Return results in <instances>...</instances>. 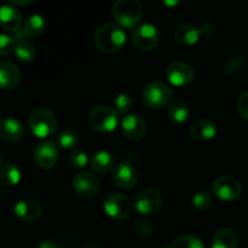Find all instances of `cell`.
Wrapping results in <instances>:
<instances>
[{
  "mask_svg": "<svg viewBox=\"0 0 248 248\" xmlns=\"http://www.w3.org/2000/svg\"><path fill=\"white\" fill-rule=\"evenodd\" d=\"M237 110L242 118L248 120V91L244 92L237 99Z\"/></svg>",
  "mask_w": 248,
  "mask_h": 248,
  "instance_id": "836d02e7",
  "label": "cell"
},
{
  "mask_svg": "<svg viewBox=\"0 0 248 248\" xmlns=\"http://www.w3.org/2000/svg\"><path fill=\"white\" fill-rule=\"evenodd\" d=\"M10 2H11V4H16V5H27V4H31V2H33V0H23V1H21V0H10Z\"/></svg>",
  "mask_w": 248,
  "mask_h": 248,
  "instance_id": "8d00e7d4",
  "label": "cell"
},
{
  "mask_svg": "<svg viewBox=\"0 0 248 248\" xmlns=\"http://www.w3.org/2000/svg\"><path fill=\"white\" fill-rule=\"evenodd\" d=\"M195 73L193 67L186 62H174L167 67L166 78L170 84L176 87L188 86L193 82Z\"/></svg>",
  "mask_w": 248,
  "mask_h": 248,
  "instance_id": "8fae6325",
  "label": "cell"
},
{
  "mask_svg": "<svg viewBox=\"0 0 248 248\" xmlns=\"http://www.w3.org/2000/svg\"><path fill=\"white\" fill-rule=\"evenodd\" d=\"M114 183L124 190H131L138 183L137 170L128 162H119L111 171Z\"/></svg>",
  "mask_w": 248,
  "mask_h": 248,
  "instance_id": "7c38bea8",
  "label": "cell"
},
{
  "mask_svg": "<svg viewBox=\"0 0 248 248\" xmlns=\"http://www.w3.org/2000/svg\"><path fill=\"white\" fill-rule=\"evenodd\" d=\"M237 242L239 239L235 230L230 228H222L213 236L211 248H236Z\"/></svg>",
  "mask_w": 248,
  "mask_h": 248,
  "instance_id": "44dd1931",
  "label": "cell"
},
{
  "mask_svg": "<svg viewBox=\"0 0 248 248\" xmlns=\"http://www.w3.org/2000/svg\"><path fill=\"white\" fill-rule=\"evenodd\" d=\"M28 126L35 137L47 138L56 132L57 120L50 109L39 107L34 109L29 115Z\"/></svg>",
  "mask_w": 248,
  "mask_h": 248,
  "instance_id": "3957f363",
  "label": "cell"
},
{
  "mask_svg": "<svg viewBox=\"0 0 248 248\" xmlns=\"http://www.w3.org/2000/svg\"><path fill=\"white\" fill-rule=\"evenodd\" d=\"M14 213L24 222H35L43 215V208L36 201L21 200L15 205Z\"/></svg>",
  "mask_w": 248,
  "mask_h": 248,
  "instance_id": "e0dca14e",
  "label": "cell"
},
{
  "mask_svg": "<svg viewBox=\"0 0 248 248\" xmlns=\"http://www.w3.org/2000/svg\"><path fill=\"white\" fill-rule=\"evenodd\" d=\"M173 35L177 43L182 44V45L190 46L199 41V39H200V31L194 26H191V24L184 23L179 24L177 27Z\"/></svg>",
  "mask_w": 248,
  "mask_h": 248,
  "instance_id": "ffe728a7",
  "label": "cell"
},
{
  "mask_svg": "<svg viewBox=\"0 0 248 248\" xmlns=\"http://www.w3.org/2000/svg\"><path fill=\"white\" fill-rule=\"evenodd\" d=\"M104 211L110 218L115 220H125L130 217L132 203L130 199L120 193H113L107 196L103 205Z\"/></svg>",
  "mask_w": 248,
  "mask_h": 248,
  "instance_id": "ba28073f",
  "label": "cell"
},
{
  "mask_svg": "<svg viewBox=\"0 0 248 248\" xmlns=\"http://www.w3.org/2000/svg\"><path fill=\"white\" fill-rule=\"evenodd\" d=\"M246 65V58L244 56H232V57H228L220 63V70L224 73L225 75H232L234 73L239 72L242 68Z\"/></svg>",
  "mask_w": 248,
  "mask_h": 248,
  "instance_id": "484cf974",
  "label": "cell"
},
{
  "mask_svg": "<svg viewBox=\"0 0 248 248\" xmlns=\"http://www.w3.org/2000/svg\"><path fill=\"white\" fill-rule=\"evenodd\" d=\"M171 248H205L202 240L194 235H181L172 242Z\"/></svg>",
  "mask_w": 248,
  "mask_h": 248,
  "instance_id": "83f0119b",
  "label": "cell"
},
{
  "mask_svg": "<svg viewBox=\"0 0 248 248\" xmlns=\"http://www.w3.org/2000/svg\"><path fill=\"white\" fill-rule=\"evenodd\" d=\"M46 31V21L40 15H31L23 24V33L28 38L40 36Z\"/></svg>",
  "mask_w": 248,
  "mask_h": 248,
  "instance_id": "cb8c5ba5",
  "label": "cell"
},
{
  "mask_svg": "<svg viewBox=\"0 0 248 248\" xmlns=\"http://www.w3.org/2000/svg\"><path fill=\"white\" fill-rule=\"evenodd\" d=\"M36 248H60V246L55 241H52V240H44V241H41L38 245Z\"/></svg>",
  "mask_w": 248,
  "mask_h": 248,
  "instance_id": "d590c367",
  "label": "cell"
},
{
  "mask_svg": "<svg viewBox=\"0 0 248 248\" xmlns=\"http://www.w3.org/2000/svg\"><path fill=\"white\" fill-rule=\"evenodd\" d=\"M0 26L10 33H16L21 29L22 15L18 10L11 5L0 6Z\"/></svg>",
  "mask_w": 248,
  "mask_h": 248,
  "instance_id": "2e32d148",
  "label": "cell"
},
{
  "mask_svg": "<svg viewBox=\"0 0 248 248\" xmlns=\"http://www.w3.org/2000/svg\"><path fill=\"white\" fill-rule=\"evenodd\" d=\"M1 167H2V157L1 155H0V170H1Z\"/></svg>",
  "mask_w": 248,
  "mask_h": 248,
  "instance_id": "f35d334b",
  "label": "cell"
},
{
  "mask_svg": "<svg viewBox=\"0 0 248 248\" xmlns=\"http://www.w3.org/2000/svg\"><path fill=\"white\" fill-rule=\"evenodd\" d=\"M57 143L63 149H75L79 143V137L73 130H63L57 135Z\"/></svg>",
  "mask_w": 248,
  "mask_h": 248,
  "instance_id": "f1b7e54d",
  "label": "cell"
},
{
  "mask_svg": "<svg viewBox=\"0 0 248 248\" xmlns=\"http://www.w3.org/2000/svg\"><path fill=\"white\" fill-rule=\"evenodd\" d=\"M22 172L21 169L17 166L14 162H9V164L2 165L1 170H0V181L5 186H17L21 182Z\"/></svg>",
  "mask_w": 248,
  "mask_h": 248,
  "instance_id": "d4e9b609",
  "label": "cell"
},
{
  "mask_svg": "<svg viewBox=\"0 0 248 248\" xmlns=\"http://www.w3.org/2000/svg\"><path fill=\"white\" fill-rule=\"evenodd\" d=\"M113 16L121 28H137L143 17V5L138 0H119L113 5Z\"/></svg>",
  "mask_w": 248,
  "mask_h": 248,
  "instance_id": "7a4b0ae2",
  "label": "cell"
},
{
  "mask_svg": "<svg viewBox=\"0 0 248 248\" xmlns=\"http://www.w3.org/2000/svg\"><path fill=\"white\" fill-rule=\"evenodd\" d=\"M241 184L236 178L232 176H223L213 182L212 193L219 200L234 201L241 195Z\"/></svg>",
  "mask_w": 248,
  "mask_h": 248,
  "instance_id": "9c48e42d",
  "label": "cell"
},
{
  "mask_svg": "<svg viewBox=\"0 0 248 248\" xmlns=\"http://www.w3.org/2000/svg\"><path fill=\"white\" fill-rule=\"evenodd\" d=\"M14 52L17 60L21 61V62H31V61H33L35 58L36 55V51L34 48V46L31 43H28V41L17 43Z\"/></svg>",
  "mask_w": 248,
  "mask_h": 248,
  "instance_id": "4316f807",
  "label": "cell"
},
{
  "mask_svg": "<svg viewBox=\"0 0 248 248\" xmlns=\"http://www.w3.org/2000/svg\"><path fill=\"white\" fill-rule=\"evenodd\" d=\"M162 206V196L154 189H145L140 191L135 200V207L140 215H155Z\"/></svg>",
  "mask_w": 248,
  "mask_h": 248,
  "instance_id": "30bf717a",
  "label": "cell"
},
{
  "mask_svg": "<svg viewBox=\"0 0 248 248\" xmlns=\"http://www.w3.org/2000/svg\"><path fill=\"white\" fill-rule=\"evenodd\" d=\"M217 125L211 120H201L191 126L189 130V136L196 142H206L213 140L217 135Z\"/></svg>",
  "mask_w": 248,
  "mask_h": 248,
  "instance_id": "d6986e66",
  "label": "cell"
},
{
  "mask_svg": "<svg viewBox=\"0 0 248 248\" xmlns=\"http://www.w3.org/2000/svg\"><path fill=\"white\" fill-rule=\"evenodd\" d=\"M74 193L81 199H92L101 190V181L92 172H80L73 178Z\"/></svg>",
  "mask_w": 248,
  "mask_h": 248,
  "instance_id": "52a82bcc",
  "label": "cell"
},
{
  "mask_svg": "<svg viewBox=\"0 0 248 248\" xmlns=\"http://www.w3.org/2000/svg\"><path fill=\"white\" fill-rule=\"evenodd\" d=\"M24 136V126L15 118L0 119V140L6 143H16Z\"/></svg>",
  "mask_w": 248,
  "mask_h": 248,
  "instance_id": "9a60e30c",
  "label": "cell"
},
{
  "mask_svg": "<svg viewBox=\"0 0 248 248\" xmlns=\"http://www.w3.org/2000/svg\"><path fill=\"white\" fill-rule=\"evenodd\" d=\"M16 47V40L7 34L0 33V57L14 52Z\"/></svg>",
  "mask_w": 248,
  "mask_h": 248,
  "instance_id": "d6a6232c",
  "label": "cell"
},
{
  "mask_svg": "<svg viewBox=\"0 0 248 248\" xmlns=\"http://www.w3.org/2000/svg\"><path fill=\"white\" fill-rule=\"evenodd\" d=\"M216 33V26L212 23V22L207 21L203 22L200 27V34H202L206 38H210V36L215 35Z\"/></svg>",
  "mask_w": 248,
  "mask_h": 248,
  "instance_id": "e575fe53",
  "label": "cell"
},
{
  "mask_svg": "<svg viewBox=\"0 0 248 248\" xmlns=\"http://www.w3.org/2000/svg\"><path fill=\"white\" fill-rule=\"evenodd\" d=\"M132 43L140 51H153L160 43L159 31L150 23L140 24L133 31Z\"/></svg>",
  "mask_w": 248,
  "mask_h": 248,
  "instance_id": "8992f818",
  "label": "cell"
},
{
  "mask_svg": "<svg viewBox=\"0 0 248 248\" xmlns=\"http://www.w3.org/2000/svg\"><path fill=\"white\" fill-rule=\"evenodd\" d=\"M172 90L162 81H153L144 87L143 103L149 109H160L172 101Z\"/></svg>",
  "mask_w": 248,
  "mask_h": 248,
  "instance_id": "5b68a950",
  "label": "cell"
},
{
  "mask_svg": "<svg viewBox=\"0 0 248 248\" xmlns=\"http://www.w3.org/2000/svg\"><path fill=\"white\" fill-rule=\"evenodd\" d=\"M89 162V156H87V153L85 152L81 148H75L72 150V153L69 154V164L73 169L81 170Z\"/></svg>",
  "mask_w": 248,
  "mask_h": 248,
  "instance_id": "f546056e",
  "label": "cell"
},
{
  "mask_svg": "<svg viewBox=\"0 0 248 248\" xmlns=\"http://www.w3.org/2000/svg\"><path fill=\"white\" fill-rule=\"evenodd\" d=\"M19 78H21V73L17 65L9 61L0 62V89H14L19 82Z\"/></svg>",
  "mask_w": 248,
  "mask_h": 248,
  "instance_id": "ac0fdd59",
  "label": "cell"
},
{
  "mask_svg": "<svg viewBox=\"0 0 248 248\" xmlns=\"http://www.w3.org/2000/svg\"><path fill=\"white\" fill-rule=\"evenodd\" d=\"M58 159H60V150L57 145L50 140L39 143L34 149V160L41 169H52L57 165Z\"/></svg>",
  "mask_w": 248,
  "mask_h": 248,
  "instance_id": "4fadbf2b",
  "label": "cell"
},
{
  "mask_svg": "<svg viewBox=\"0 0 248 248\" xmlns=\"http://www.w3.org/2000/svg\"><path fill=\"white\" fill-rule=\"evenodd\" d=\"M167 116L173 124L181 125L188 121L189 116H190V109H189L188 104L183 102L182 99H174L169 107L167 110Z\"/></svg>",
  "mask_w": 248,
  "mask_h": 248,
  "instance_id": "603a6c76",
  "label": "cell"
},
{
  "mask_svg": "<svg viewBox=\"0 0 248 248\" xmlns=\"http://www.w3.org/2000/svg\"><path fill=\"white\" fill-rule=\"evenodd\" d=\"M119 114L115 109L108 106H98L91 110L89 123L94 131L99 133H110L116 130L119 124Z\"/></svg>",
  "mask_w": 248,
  "mask_h": 248,
  "instance_id": "277c9868",
  "label": "cell"
},
{
  "mask_svg": "<svg viewBox=\"0 0 248 248\" xmlns=\"http://www.w3.org/2000/svg\"><path fill=\"white\" fill-rule=\"evenodd\" d=\"M121 130L128 140H140L147 133V124L138 114H127L121 120Z\"/></svg>",
  "mask_w": 248,
  "mask_h": 248,
  "instance_id": "5bb4252c",
  "label": "cell"
},
{
  "mask_svg": "<svg viewBox=\"0 0 248 248\" xmlns=\"http://www.w3.org/2000/svg\"><path fill=\"white\" fill-rule=\"evenodd\" d=\"M164 4L166 6H176V5H178V1H164Z\"/></svg>",
  "mask_w": 248,
  "mask_h": 248,
  "instance_id": "74e56055",
  "label": "cell"
},
{
  "mask_svg": "<svg viewBox=\"0 0 248 248\" xmlns=\"http://www.w3.org/2000/svg\"><path fill=\"white\" fill-rule=\"evenodd\" d=\"M191 203L199 211H206L212 206V196L207 191H199L191 198Z\"/></svg>",
  "mask_w": 248,
  "mask_h": 248,
  "instance_id": "1f68e13d",
  "label": "cell"
},
{
  "mask_svg": "<svg viewBox=\"0 0 248 248\" xmlns=\"http://www.w3.org/2000/svg\"><path fill=\"white\" fill-rule=\"evenodd\" d=\"M90 165L96 173H106L115 166L113 155L106 150H99V152L94 153L90 160Z\"/></svg>",
  "mask_w": 248,
  "mask_h": 248,
  "instance_id": "7402d4cb",
  "label": "cell"
},
{
  "mask_svg": "<svg viewBox=\"0 0 248 248\" xmlns=\"http://www.w3.org/2000/svg\"><path fill=\"white\" fill-rule=\"evenodd\" d=\"M133 106V98L128 93H120L114 99V109L118 114H127Z\"/></svg>",
  "mask_w": 248,
  "mask_h": 248,
  "instance_id": "4dcf8cb0",
  "label": "cell"
},
{
  "mask_svg": "<svg viewBox=\"0 0 248 248\" xmlns=\"http://www.w3.org/2000/svg\"><path fill=\"white\" fill-rule=\"evenodd\" d=\"M94 44L106 53H115L126 44V34L123 28L114 23H106L94 33Z\"/></svg>",
  "mask_w": 248,
  "mask_h": 248,
  "instance_id": "6da1fadb",
  "label": "cell"
}]
</instances>
